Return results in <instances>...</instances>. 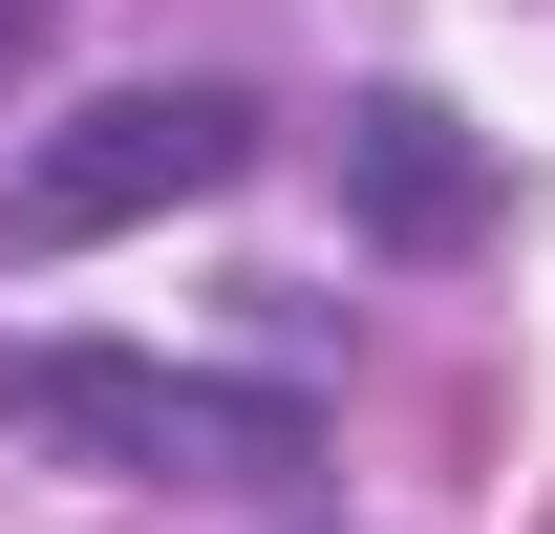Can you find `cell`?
Returning a JSON list of instances; mask_svg holds the SVG:
<instances>
[{"label":"cell","mask_w":555,"mask_h":534,"mask_svg":"<svg viewBox=\"0 0 555 534\" xmlns=\"http://www.w3.org/2000/svg\"><path fill=\"white\" fill-rule=\"evenodd\" d=\"M22 43H43V0H0V65H22Z\"/></svg>","instance_id":"4"},{"label":"cell","mask_w":555,"mask_h":534,"mask_svg":"<svg viewBox=\"0 0 555 534\" xmlns=\"http://www.w3.org/2000/svg\"><path fill=\"white\" fill-rule=\"evenodd\" d=\"M343 214L385 236V257H470L491 236V150L427 107V86H385V107H343Z\"/></svg>","instance_id":"3"},{"label":"cell","mask_w":555,"mask_h":534,"mask_svg":"<svg viewBox=\"0 0 555 534\" xmlns=\"http://www.w3.org/2000/svg\"><path fill=\"white\" fill-rule=\"evenodd\" d=\"M257 171V107L235 86H107V107H65V129L0 171V236L22 257H86V236H150V214H193Z\"/></svg>","instance_id":"2"},{"label":"cell","mask_w":555,"mask_h":534,"mask_svg":"<svg viewBox=\"0 0 555 534\" xmlns=\"http://www.w3.org/2000/svg\"><path fill=\"white\" fill-rule=\"evenodd\" d=\"M0 428L107 470V492H321V406L150 342H0Z\"/></svg>","instance_id":"1"}]
</instances>
